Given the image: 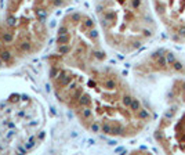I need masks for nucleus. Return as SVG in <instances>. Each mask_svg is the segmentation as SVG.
Segmentation results:
<instances>
[{
  "mask_svg": "<svg viewBox=\"0 0 185 155\" xmlns=\"http://www.w3.org/2000/svg\"><path fill=\"white\" fill-rule=\"evenodd\" d=\"M58 33L60 35H66L68 33V28H66V26H61L60 30H58Z\"/></svg>",
  "mask_w": 185,
  "mask_h": 155,
  "instance_id": "obj_10",
  "label": "nucleus"
},
{
  "mask_svg": "<svg viewBox=\"0 0 185 155\" xmlns=\"http://www.w3.org/2000/svg\"><path fill=\"white\" fill-rule=\"evenodd\" d=\"M7 24H9V25H15V18L14 17H9V19H7Z\"/></svg>",
  "mask_w": 185,
  "mask_h": 155,
  "instance_id": "obj_12",
  "label": "nucleus"
},
{
  "mask_svg": "<svg viewBox=\"0 0 185 155\" xmlns=\"http://www.w3.org/2000/svg\"><path fill=\"white\" fill-rule=\"evenodd\" d=\"M138 71L142 76L185 78V56L168 48H159L138 65Z\"/></svg>",
  "mask_w": 185,
  "mask_h": 155,
  "instance_id": "obj_4",
  "label": "nucleus"
},
{
  "mask_svg": "<svg viewBox=\"0 0 185 155\" xmlns=\"http://www.w3.org/2000/svg\"><path fill=\"white\" fill-rule=\"evenodd\" d=\"M37 15L40 17V21L42 22L46 21V11H43V10H37Z\"/></svg>",
  "mask_w": 185,
  "mask_h": 155,
  "instance_id": "obj_7",
  "label": "nucleus"
},
{
  "mask_svg": "<svg viewBox=\"0 0 185 155\" xmlns=\"http://www.w3.org/2000/svg\"><path fill=\"white\" fill-rule=\"evenodd\" d=\"M70 82V76H64V79H62V85H68V83Z\"/></svg>",
  "mask_w": 185,
  "mask_h": 155,
  "instance_id": "obj_13",
  "label": "nucleus"
},
{
  "mask_svg": "<svg viewBox=\"0 0 185 155\" xmlns=\"http://www.w3.org/2000/svg\"><path fill=\"white\" fill-rule=\"evenodd\" d=\"M3 39H4V42H11V40H13V36H11L10 33H4Z\"/></svg>",
  "mask_w": 185,
  "mask_h": 155,
  "instance_id": "obj_11",
  "label": "nucleus"
},
{
  "mask_svg": "<svg viewBox=\"0 0 185 155\" xmlns=\"http://www.w3.org/2000/svg\"><path fill=\"white\" fill-rule=\"evenodd\" d=\"M97 11L111 43L124 51L141 48L156 33L148 0H102Z\"/></svg>",
  "mask_w": 185,
  "mask_h": 155,
  "instance_id": "obj_1",
  "label": "nucleus"
},
{
  "mask_svg": "<svg viewBox=\"0 0 185 155\" xmlns=\"http://www.w3.org/2000/svg\"><path fill=\"white\" fill-rule=\"evenodd\" d=\"M0 65H1V62H0Z\"/></svg>",
  "mask_w": 185,
  "mask_h": 155,
  "instance_id": "obj_18",
  "label": "nucleus"
},
{
  "mask_svg": "<svg viewBox=\"0 0 185 155\" xmlns=\"http://www.w3.org/2000/svg\"><path fill=\"white\" fill-rule=\"evenodd\" d=\"M152 9L168 38L185 44V0H152Z\"/></svg>",
  "mask_w": 185,
  "mask_h": 155,
  "instance_id": "obj_3",
  "label": "nucleus"
},
{
  "mask_svg": "<svg viewBox=\"0 0 185 155\" xmlns=\"http://www.w3.org/2000/svg\"><path fill=\"white\" fill-rule=\"evenodd\" d=\"M0 57H1V60H4V61H9V60H10V53H9V51H3V53H1V56H0Z\"/></svg>",
  "mask_w": 185,
  "mask_h": 155,
  "instance_id": "obj_8",
  "label": "nucleus"
},
{
  "mask_svg": "<svg viewBox=\"0 0 185 155\" xmlns=\"http://www.w3.org/2000/svg\"><path fill=\"white\" fill-rule=\"evenodd\" d=\"M153 137L164 154H185V78L173 80Z\"/></svg>",
  "mask_w": 185,
  "mask_h": 155,
  "instance_id": "obj_2",
  "label": "nucleus"
},
{
  "mask_svg": "<svg viewBox=\"0 0 185 155\" xmlns=\"http://www.w3.org/2000/svg\"><path fill=\"white\" fill-rule=\"evenodd\" d=\"M57 73H58V72H57V69H51V76H53V78H55Z\"/></svg>",
  "mask_w": 185,
  "mask_h": 155,
  "instance_id": "obj_15",
  "label": "nucleus"
},
{
  "mask_svg": "<svg viewBox=\"0 0 185 155\" xmlns=\"http://www.w3.org/2000/svg\"><path fill=\"white\" fill-rule=\"evenodd\" d=\"M13 134H14V132H13V130H11V132H10V133H9V136H7V137L10 138V137H11V136H13Z\"/></svg>",
  "mask_w": 185,
  "mask_h": 155,
  "instance_id": "obj_17",
  "label": "nucleus"
},
{
  "mask_svg": "<svg viewBox=\"0 0 185 155\" xmlns=\"http://www.w3.org/2000/svg\"><path fill=\"white\" fill-rule=\"evenodd\" d=\"M72 21H75V22L82 21V15H80V14H73L72 15Z\"/></svg>",
  "mask_w": 185,
  "mask_h": 155,
  "instance_id": "obj_9",
  "label": "nucleus"
},
{
  "mask_svg": "<svg viewBox=\"0 0 185 155\" xmlns=\"http://www.w3.org/2000/svg\"><path fill=\"white\" fill-rule=\"evenodd\" d=\"M22 50H29L30 48V46H29V43H22Z\"/></svg>",
  "mask_w": 185,
  "mask_h": 155,
  "instance_id": "obj_14",
  "label": "nucleus"
},
{
  "mask_svg": "<svg viewBox=\"0 0 185 155\" xmlns=\"http://www.w3.org/2000/svg\"><path fill=\"white\" fill-rule=\"evenodd\" d=\"M54 4H55V6H61V4H62V1H61V0H55V1H54Z\"/></svg>",
  "mask_w": 185,
  "mask_h": 155,
  "instance_id": "obj_16",
  "label": "nucleus"
},
{
  "mask_svg": "<svg viewBox=\"0 0 185 155\" xmlns=\"http://www.w3.org/2000/svg\"><path fill=\"white\" fill-rule=\"evenodd\" d=\"M69 51H70V47H69V46H65V44L60 46V53L61 54H68Z\"/></svg>",
  "mask_w": 185,
  "mask_h": 155,
  "instance_id": "obj_6",
  "label": "nucleus"
},
{
  "mask_svg": "<svg viewBox=\"0 0 185 155\" xmlns=\"http://www.w3.org/2000/svg\"><path fill=\"white\" fill-rule=\"evenodd\" d=\"M57 42H58L60 44H66L69 42V36H68V35H60Z\"/></svg>",
  "mask_w": 185,
  "mask_h": 155,
  "instance_id": "obj_5",
  "label": "nucleus"
}]
</instances>
